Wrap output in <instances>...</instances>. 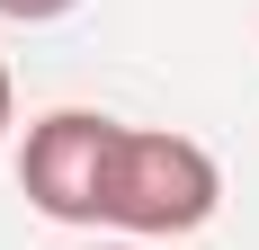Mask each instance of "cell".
<instances>
[{
    "label": "cell",
    "mask_w": 259,
    "mask_h": 250,
    "mask_svg": "<svg viewBox=\"0 0 259 250\" xmlns=\"http://www.w3.org/2000/svg\"><path fill=\"white\" fill-rule=\"evenodd\" d=\"M9 116H18V80H9V63H0V143H9Z\"/></svg>",
    "instance_id": "cell-4"
},
{
    "label": "cell",
    "mask_w": 259,
    "mask_h": 250,
    "mask_svg": "<svg viewBox=\"0 0 259 250\" xmlns=\"http://www.w3.org/2000/svg\"><path fill=\"white\" fill-rule=\"evenodd\" d=\"M116 125H125V116H99V107H54V116L27 125V143H18V188H27V205H36L45 224L99 232Z\"/></svg>",
    "instance_id": "cell-2"
},
{
    "label": "cell",
    "mask_w": 259,
    "mask_h": 250,
    "mask_svg": "<svg viewBox=\"0 0 259 250\" xmlns=\"http://www.w3.org/2000/svg\"><path fill=\"white\" fill-rule=\"evenodd\" d=\"M90 250H152V241H125V232H116V241H90Z\"/></svg>",
    "instance_id": "cell-5"
},
{
    "label": "cell",
    "mask_w": 259,
    "mask_h": 250,
    "mask_svg": "<svg viewBox=\"0 0 259 250\" xmlns=\"http://www.w3.org/2000/svg\"><path fill=\"white\" fill-rule=\"evenodd\" d=\"M214 205H224V170L197 134H170V125H116V152H107V197H99V232H125V241H179V232H206Z\"/></svg>",
    "instance_id": "cell-1"
},
{
    "label": "cell",
    "mask_w": 259,
    "mask_h": 250,
    "mask_svg": "<svg viewBox=\"0 0 259 250\" xmlns=\"http://www.w3.org/2000/svg\"><path fill=\"white\" fill-rule=\"evenodd\" d=\"M80 0H0V18H18V27H54V18H72Z\"/></svg>",
    "instance_id": "cell-3"
}]
</instances>
